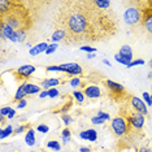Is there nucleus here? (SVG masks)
I'll return each instance as SVG.
<instances>
[{
  "mask_svg": "<svg viewBox=\"0 0 152 152\" xmlns=\"http://www.w3.org/2000/svg\"><path fill=\"white\" fill-rule=\"evenodd\" d=\"M55 27L64 30L65 43L100 42L117 31L115 16L99 9L95 1H66L60 7Z\"/></svg>",
  "mask_w": 152,
  "mask_h": 152,
  "instance_id": "nucleus-1",
  "label": "nucleus"
},
{
  "mask_svg": "<svg viewBox=\"0 0 152 152\" xmlns=\"http://www.w3.org/2000/svg\"><path fill=\"white\" fill-rule=\"evenodd\" d=\"M129 122L125 117L117 116L115 118L110 120V127H112L113 133L116 134L117 137H124L129 133Z\"/></svg>",
  "mask_w": 152,
  "mask_h": 152,
  "instance_id": "nucleus-2",
  "label": "nucleus"
},
{
  "mask_svg": "<svg viewBox=\"0 0 152 152\" xmlns=\"http://www.w3.org/2000/svg\"><path fill=\"white\" fill-rule=\"evenodd\" d=\"M124 22L129 26H134L142 22V12L137 7H129L124 13Z\"/></svg>",
  "mask_w": 152,
  "mask_h": 152,
  "instance_id": "nucleus-3",
  "label": "nucleus"
},
{
  "mask_svg": "<svg viewBox=\"0 0 152 152\" xmlns=\"http://www.w3.org/2000/svg\"><path fill=\"white\" fill-rule=\"evenodd\" d=\"M126 120H127V122H129V125L131 127H134V129H137V130L143 129V126H144V116L140 115V113H138V112L130 113V115L126 117Z\"/></svg>",
  "mask_w": 152,
  "mask_h": 152,
  "instance_id": "nucleus-4",
  "label": "nucleus"
},
{
  "mask_svg": "<svg viewBox=\"0 0 152 152\" xmlns=\"http://www.w3.org/2000/svg\"><path fill=\"white\" fill-rule=\"evenodd\" d=\"M58 66H60V72H64V73H66V74L74 75V77H77V75L83 73L82 66L77 63H66V64L58 65Z\"/></svg>",
  "mask_w": 152,
  "mask_h": 152,
  "instance_id": "nucleus-5",
  "label": "nucleus"
},
{
  "mask_svg": "<svg viewBox=\"0 0 152 152\" xmlns=\"http://www.w3.org/2000/svg\"><path fill=\"white\" fill-rule=\"evenodd\" d=\"M131 107L134 108L135 112L140 113V115H143V116H147L148 107H147L146 103L143 102V99L137 98V96H133V98H131Z\"/></svg>",
  "mask_w": 152,
  "mask_h": 152,
  "instance_id": "nucleus-6",
  "label": "nucleus"
},
{
  "mask_svg": "<svg viewBox=\"0 0 152 152\" xmlns=\"http://www.w3.org/2000/svg\"><path fill=\"white\" fill-rule=\"evenodd\" d=\"M35 70H37V68L34 66V65H22V66H20L16 70V74L18 78L26 79V78L31 77V75L35 73Z\"/></svg>",
  "mask_w": 152,
  "mask_h": 152,
  "instance_id": "nucleus-7",
  "label": "nucleus"
},
{
  "mask_svg": "<svg viewBox=\"0 0 152 152\" xmlns=\"http://www.w3.org/2000/svg\"><path fill=\"white\" fill-rule=\"evenodd\" d=\"M142 23L146 31L152 34V9H146L142 12Z\"/></svg>",
  "mask_w": 152,
  "mask_h": 152,
  "instance_id": "nucleus-8",
  "label": "nucleus"
},
{
  "mask_svg": "<svg viewBox=\"0 0 152 152\" xmlns=\"http://www.w3.org/2000/svg\"><path fill=\"white\" fill-rule=\"evenodd\" d=\"M83 94L88 99H98L102 96V88L96 85H91V86H87L83 90Z\"/></svg>",
  "mask_w": 152,
  "mask_h": 152,
  "instance_id": "nucleus-9",
  "label": "nucleus"
},
{
  "mask_svg": "<svg viewBox=\"0 0 152 152\" xmlns=\"http://www.w3.org/2000/svg\"><path fill=\"white\" fill-rule=\"evenodd\" d=\"M16 30L11 27L9 25H7L5 22H0V38L1 39H11L12 35L15 34Z\"/></svg>",
  "mask_w": 152,
  "mask_h": 152,
  "instance_id": "nucleus-10",
  "label": "nucleus"
},
{
  "mask_svg": "<svg viewBox=\"0 0 152 152\" xmlns=\"http://www.w3.org/2000/svg\"><path fill=\"white\" fill-rule=\"evenodd\" d=\"M105 83H107V86H108V88L110 90V92H113L115 95H122L124 92H125V87H124L122 85L112 81V79H107Z\"/></svg>",
  "mask_w": 152,
  "mask_h": 152,
  "instance_id": "nucleus-11",
  "label": "nucleus"
},
{
  "mask_svg": "<svg viewBox=\"0 0 152 152\" xmlns=\"http://www.w3.org/2000/svg\"><path fill=\"white\" fill-rule=\"evenodd\" d=\"M48 44L47 42H42V43H38L35 44L31 50L29 51V55L30 56H38V55H40V53H44L47 51V48H48Z\"/></svg>",
  "mask_w": 152,
  "mask_h": 152,
  "instance_id": "nucleus-12",
  "label": "nucleus"
},
{
  "mask_svg": "<svg viewBox=\"0 0 152 152\" xmlns=\"http://www.w3.org/2000/svg\"><path fill=\"white\" fill-rule=\"evenodd\" d=\"M60 83H63L61 79H58V78H48V79H43V81L40 82V87H42V90H50V88L56 87V86H58Z\"/></svg>",
  "mask_w": 152,
  "mask_h": 152,
  "instance_id": "nucleus-13",
  "label": "nucleus"
},
{
  "mask_svg": "<svg viewBox=\"0 0 152 152\" xmlns=\"http://www.w3.org/2000/svg\"><path fill=\"white\" fill-rule=\"evenodd\" d=\"M117 53H118L121 57L125 58V60H126L129 64L131 63V61H133V50H131V47L127 46V44H125V46L121 47L120 51H118Z\"/></svg>",
  "mask_w": 152,
  "mask_h": 152,
  "instance_id": "nucleus-14",
  "label": "nucleus"
},
{
  "mask_svg": "<svg viewBox=\"0 0 152 152\" xmlns=\"http://www.w3.org/2000/svg\"><path fill=\"white\" fill-rule=\"evenodd\" d=\"M65 37H66V34H65L64 30L55 29V31L52 33V35H51V42H52V43L65 42Z\"/></svg>",
  "mask_w": 152,
  "mask_h": 152,
  "instance_id": "nucleus-15",
  "label": "nucleus"
},
{
  "mask_svg": "<svg viewBox=\"0 0 152 152\" xmlns=\"http://www.w3.org/2000/svg\"><path fill=\"white\" fill-rule=\"evenodd\" d=\"M35 142H37L35 130H34L33 127H30V129L26 131V134H25V143L29 147H33V146H35Z\"/></svg>",
  "mask_w": 152,
  "mask_h": 152,
  "instance_id": "nucleus-16",
  "label": "nucleus"
},
{
  "mask_svg": "<svg viewBox=\"0 0 152 152\" xmlns=\"http://www.w3.org/2000/svg\"><path fill=\"white\" fill-rule=\"evenodd\" d=\"M26 35H27V33H26V30H16L15 34L12 35V38L9 40L13 43H21L23 42V40L26 39Z\"/></svg>",
  "mask_w": 152,
  "mask_h": 152,
  "instance_id": "nucleus-17",
  "label": "nucleus"
},
{
  "mask_svg": "<svg viewBox=\"0 0 152 152\" xmlns=\"http://www.w3.org/2000/svg\"><path fill=\"white\" fill-rule=\"evenodd\" d=\"M25 96H27L26 94V82H23V83H21L18 86V88H17L16 94H15V102H20V100L25 99Z\"/></svg>",
  "mask_w": 152,
  "mask_h": 152,
  "instance_id": "nucleus-18",
  "label": "nucleus"
},
{
  "mask_svg": "<svg viewBox=\"0 0 152 152\" xmlns=\"http://www.w3.org/2000/svg\"><path fill=\"white\" fill-rule=\"evenodd\" d=\"M0 116L8 117V120H13L16 117V109L12 107H3L0 109Z\"/></svg>",
  "mask_w": 152,
  "mask_h": 152,
  "instance_id": "nucleus-19",
  "label": "nucleus"
},
{
  "mask_svg": "<svg viewBox=\"0 0 152 152\" xmlns=\"http://www.w3.org/2000/svg\"><path fill=\"white\" fill-rule=\"evenodd\" d=\"M38 92H42V87L40 86H38L35 83H29V82H26V94L27 95H35Z\"/></svg>",
  "mask_w": 152,
  "mask_h": 152,
  "instance_id": "nucleus-20",
  "label": "nucleus"
},
{
  "mask_svg": "<svg viewBox=\"0 0 152 152\" xmlns=\"http://www.w3.org/2000/svg\"><path fill=\"white\" fill-rule=\"evenodd\" d=\"M13 133H15V127L9 124V125H7L5 127H3V129L0 130V138H1V139H5V138L13 135Z\"/></svg>",
  "mask_w": 152,
  "mask_h": 152,
  "instance_id": "nucleus-21",
  "label": "nucleus"
},
{
  "mask_svg": "<svg viewBox=\"0 0 152 152\" xmlns=\"http://www.w3.org/2000/svg\"><path fill=\"white\" fill-rule=\"evenodd\" d=\"M72 140V131L65 127V129L61 131V143L63 144H68L69 142Z\"/></svg>",
  "mask_w": 152,
  "mask_h": 152,
  "instance_id": "nucleus-22",
  "label": "nucleus"
},
{
  "mask_svg": "<svg viewBox=\"0 0 152 152\" xmlns=\"http://www.w3.org/2000/svg\"><path fill=\"white\" fill-rule=\"evenodd\" d=\"M46 146H47V148H50V150H52L55 152H58V151L61 150V146H63V144H61L58 140L52 139V140H48Z\"/></svg>",
  "mask_w": 152,
  "mask_h": 152,
  "instance_id": "nucleus-23",
  "label": "nucleus"
},
{
  "mask_svg": "<svg viewBox=\"0 0 152 152\" xmlns=\"http://www.w3.org/2000/svg\"><path fill=\"white\" fill-rule=\"evenodd\" d=\"M87 138L88 142H96L98 140V131L95 129H87Z\"/></svg>",
  "mask_w": 152,
  "mask_h": 152,
  "instance_id": "nucleus-24",
  "label": "nucleus"
},
{
  "mask_svg": "<svg viewBox=\"0 0 152 152\" xmlns=\"http://www.w3.org/2000/svg\"><path fill=\"white\" fill-rule=\"evenodd\" d=\"M95 5L98 7L99 9L108 11V9L110 8V5H112V3H110V1H95Z\"/></svg>",
  "mask_w": 152,
  "mask_h": 152,
  "instance_id": "nucleus-25",
  "label": "nucleus"
},
{
  "mask_svg": "<svg viewBox=\"0 0 152 152\" xmlns=\"http://www.w3.org/2000/svg\"><path fill=\"white\" fill-rule=\"evenodd\" d=\"M73 96H74V99L77 100L78 103H83L85 102V94H83V91H79V90H75V91H73Z\"/></svg>",
  "mask_w": 152,
  "mask_h": 152,
  "instance_id": "nucleus-26",
  "label": "nucleus"
},
{
  "mask_svg": "<svg viewBox=\"0 0 152 152\" xmlns=\"http://www.w3.org/2000/svg\"><path fill=\"white\" fill-rule=\"evenodd\" d=\"M37 131H39L40 134H47L50 131V126L46 125V124H39L37 126Z\"/></svg>",
  "mask_w": 152,
  "mask_h": 152,
  "instance_id": "nucleus-27",
  "label": "nucleus"
},
{
  "mask_svg": "<svg viewBox=\"0 0 152 152\" xmlns=\"http://www.w3.org/2000/svg\"><path fill=\"white\" fill-rule=\"evenodd\" d=\"M138 65H144V60L143 58H137V60H133L131 63L127 65V69H130V68H134V66H138Z\"/></svg>",
  "mask_w": 152,
  "mask_h": 152,
  "instance_id": "nucleus-28",
  "label": "nucleus"
},
{
  "mask_svg": "<svg viewBox=\"0 0 152 152\" xmlns=\"http://www.w3.org/2000/svg\"><path fill=\"white\" fill-rule=\"evenodd\" d=\"M142 99L143 102L147 104V107H152V102H151V95L148 92H142Z\"/></svg>",
  "mask_w": 152,
  "mask_h": 152,
  "instance_id": "nucleus-29",
  "label": "nucleus"
},
{
  "mask_svg": "<svg viewBox=\"0 0 152 152\" xmlns=\"http://www.w3.org/2000/svg\"><path fill=\"white\" fill-rule=\"evenodd\" d=\"M60 95V91L56 88V87H53V88H50L48 90V98H51V99H55V98H57V96Z\"/></svg>",
  "mask_w": 152,
  "mask_h": 152,
  "instance_id": "nucleus-30",
  "label": "nucleus"
},
{
  "mask_svg": "<svg viewBox=\"0 0 152 152\" xmlns=\"http://www.w3.org/2000/svg\"><path fill=\"white\" fill-rule=\"evenodd\" d=\"M57 48H58V44H57V43H51L50 46H48L47 51H46L44 53H46V55H52V53L55 52V51L57 50Z\"/></svg>",
  "mask_w": 152,
  "mask_h": 152,
  "instance_id": "nucleus-31",
  "label": "nucleus"
},
{
  "mask_svg": "<svg viewBox=\"0 0 152 152\" xmlns=\"http://www.w3.org/2000/svg\"><path fill=\"white\" fill-rule=\"evenodd\" d=\"M79 50L85 51V52H87V53H95V51H98L95 47H91V46H81Z\"/></svg>",
  "mask_w": 152,
  "mask_h": 152,
  "instance_id": "nucleus-32",
  "label": "nucleus"
},
{
  "mask_svg": "<svg viewBox=\"0 0 152 152\" xmlns=\"http://www.w3.org/2000/svg\"><path fill=\"white\" fill-rule=\"evenodd\" d=\"M61 120L64 121V124L65 125H70L72 124V121H73V118H72V116H69L68 113H64V115H61Z\"/></svg>",
  "mask_w": 152,
  "mask_h": 152,
  "instance_id": "nucleus-33",
  "label": "nucleus"
},
{
  "mask_svg": "<svg viewBox=\"0 0 152 152\" xmlns=\"http://www.w3.org/2000/svg\"><path fill=\"white\" fill-rule=\"evenodd\" d=\"M96 116H99L100 118H103L104 121H110V120H112V118H110V116H109V113L103 112V110H99V112L96 113Z\"/></svg>",
  "mask_w": 152,
  "mask_h": 152,
  "instance_id": "nucleus-34",
  "label": "nucleus"
},
{
  "mask_svg": "<svg viewBox=\"0 0 152 152\" xmlns=\"http://www.w3.org/2000/svg\"><path fill=\"white\" fill-rule=\"evenodd\" d=\"M105 121L103 120V118H100L99 116H94V117H91V124H94V125H103Z\"/></svg>",
  "mask_w": 152,
  "mask_h": 152,
  "instance_id": "nucleus-35",
  "label": "nucleus"
},
{
  "mask_svg": "<svg viewBox=\"0 0 152 152\" xmlns=\"http://www.w3.org/2000/svg\"><path fill=\"white\" fill-rule=\"evenodd\" d=\"M115 60H116L118 64H121V65H125V66H127V65H129V63H127V61H126L124 57H121L118 53H116V55H115Z\"/></svg>",
  "mask_w": 152,
  "mask_h": 152,
  "instance_id": "nucleus-36",
  "label": "nucleus"
},
{
  "mask_svg": "<svg viewBox=\"0 0 152 152\" xmlns=\"http://www.w3.org/2000/svg\"><path fill=\"white\" fill-rule=\"evenodd\" d=\"M81 79H79L78 77H73V78H72L70 79V81H69V83H70V86H72V87H78V86L79 85H81Z\"/></svg>",
  "mask_w": 152,
  "mask_h": 152,
  "instance_id": "nucleus-37",
  "label": "nucleus"
},
{
  "mask_svg": "<svg viewBox=\"0 0 152 152\" xmlns=\"http://www.w3.org/2000/svg\"><path fill=\"white\" fill-rule=\"evenodd\" d=\"M29 129H30L29 126L21 125V126H18V127H16V129H15V133H13V134H21V133H23V131H27Z\"/></svg>",
  "mask_w": 152,
  "mask_h": 152,
  "instance_id": "nucleus-38",
  "label": "nucleus"
},
{
  "mask_svg": "<svg viewBox=\"0 0 152 152\" xmlns=\"http://www.w3.org/2000/svg\"><path fill=\"white\" fill-rule=\"evenodd\" d=\"M27 105V102H26V99H22V100H20V102H17V105H16V108L17 109H23Z\"/></svg>",
  "mask_w": 152,
  "mask_h": 152,
  "instance_id": "nucleus-39",
  "label": "nucleus"
},
{
  "mask_svg": "<svg viewBox=\"0 0 152 152\" xmlns=\"http://www.w3.org/2000/svg\"><path fill=\"white\" fill-rule=\"evenodd\" d=\"M47 72H60V66L58 65H51V66L46 68Z\"/></svg>",
  "mask_w": 152,
  "mask_h": 152,
  "instance_id": "nucleus-40",
  "label": "nucleus"
},
{
  "mask_svg": "<svg viewBox=\"0 0 152 152\" xmlns=\"http://www.w3.org/2000/svg\"><path fill=\"white\" fill-rule=\"evenodd\" d=\"M79 138H81L82 140H88V138H87V130L81 131V133H79Z\"/></svg>",
  "mask_w": 152,
  "mask_h": 152,
  "instance_id": "nucleus-41",
  "label": "nucleus"
},
{
  "mask_svg": "<svg viewBox=\"0 0 152 152\" xmlns=\"http://www.w3.org/2000/svg\"><path fill=\"white\" fill-rule=\"evenodd\" d=\"M39 98H40V99L48 98V90H42V92L39 94Z\"/></svg>",
  "mask_w": 152,
  "mask_h": 152,
  "instance_id": "nucleus-42",
  "label": "nucleus"
},
{
  "mask_svg": "<svg viewBox=\"0 0 152 152\" xmlns=\"http://www.w3.org/2000/svg\"><path fill=\"white\" fill-rule=\"evenodd\" d=\"M138 152H152V150H151L150 147H146V146H144V147H140L139 150H138Z\"/></svg>",
  "mask_w": 152,
  "mask_h": 152,
  "instance_id": "nucleus-43",
  "label": "nucleus"
},
{
  "mask_svg": "<svg viewBox=\"0 0 152 152\" xmlns=\"http://www.w3.org/2000/svg\"><path fill=\"white\" fill-rule=\"evenodd\" d=\"M79 152H91V148H88V147H81V148H79Z\"/></svg>",
  "mask_w": 152,
  "mask_h": 152,
  "instance_id": "nucleus-44",
  "label": "nucleus"
},
{
  "mask_svg": "<svg viewBox=\"0 0 152 152\" xmlns=\"http://www.w3.org/2000/svg\"><path fill=\"white\" fill-rule=\"evenodd\" d=\"M103 64H105L107 66H112V64H110L109 60H107V58H104V60H103Z\"/></svg>",
  "mask_w": 152,
  "mask_h": 152,
  "instance_id": "nucleus-45",
  "label": "nucleus"
},
{
  "mask_svg": "<svg viewBox=\"0 0 152 152\" xmlns=\"http://www.w3.org/2000/svg\"><path fill=\"white\" fill-rule=\"evenodd\" d=\"M95 57V53H87V58L88 60H91V58Z\"/></svg>",
  "mask_w": 152,
  "mask_h": 152,
  "instance_id": "nucleus-46",
  "label": "nucleus"
},
{
  "mask_svg": "<svg viewBox=\"0 0 152 152\" xmlns=\"http://www.w3.org/2000/svg\"><path fill=\"white\" fill-rule=\"evenodd\" d=\"M148 66H150V68L152 69V57H151V60L148 61Z\"/></svg>",
  "mask_w": 152,
  "mask_h": 152,
  "instance_id": "nucleus-47",
  "label": "nucleus"
},
{
  "mask_svg": "<svg viewBox=\"0 0 152 152\" xmlns=\"http://www.w3.org/2000/svg\"><path fill=\"white\" fill-rule=\"evenodd\" d=\"M26 46H27V47H29V48H30V50H31V48H33V47H31V43H30V42H27V43H26Z\"/></svg>",
  "mask_w": 152,
  "mask_h": 152,
  "instance_id": "nucleus-48",
  "label": "nucleus"
},
{
  "mask_svg": "<svg viewBox=\"0 0 152 152\" xmlns=\"http://www.w3.org/2000/svg\"><path fill=\"white\" fill-rule=\"evenodd\" d=\"M151 92H152V86H151Z\"/></svg>",
  "mask_w": 152,
  "mask_h": 152,
  "instance_id": "nucleus-49",
  "label": "nucleus"
},
{
  "mask_svg": "<svg viewBox=\"0 0 152 152\" xmlns=\"http://www.w3.org/2000/svg\"><path fill=\"white\" fill-rule=\"evenodd\" d=\"M151 102H152V95H151Z\"/></svg>",
  "mask_w": 152,
  "mask_h": 152,
  "instance_id": "nucleus-50",
  "label": "nucleus"
},
{
  "mask_svg": "<svg viewBox=\"0 0 152 152\" xmlns=\"http://www.w3.org/2000/svg\"><path fill=\"white\" fill-rule=\"evenodd\" d=\"M31 152H37V151H31Z\"/></svg>",
  "mask_w": 152,
  "mask_h": 152,
  "instance_id": "nucleus-51",
  "label": "nucleus"
},
{
  "mask_svg": "<svg viewBox=\"0 0 152 152\" xmlns=\"http://www.w3.org/2000/svg\"><path fill=\"white\" fill-rule=\"evenodd\" d=\"M15 152H20V151H15Z\"/></svg>",
  "mask_w": 152,
  "mask_h": 152,
  "instance_id": "nucleus-52",
  "label": "nucleus"
},
{
  "mask_svg": "<svg viewBox=\"0 0 152 152\" xmlns=\"http://www.w3.org/2000/svg\"><path fill=\"white\" fill-rule=\"evenodd\" d=\"M102 152H104V151H102Z\"/></svg>",
  "mask_w": 152,
  "mask_h": 152,
  "instance_id": "nucleus-53",
  "label": "nucleus"
}]
</instances>
